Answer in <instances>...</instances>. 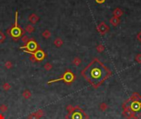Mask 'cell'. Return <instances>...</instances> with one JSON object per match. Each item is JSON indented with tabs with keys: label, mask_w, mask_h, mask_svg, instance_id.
<instances>
[{
	"label": "cell",
	"mask_w": 141,
	"mask_h": 119,
	"mask_svg": "<svg viewBox=\"0 0 141 119\" xmlns=\"http://www.w3.org/2000/svg\"><path fill=\"white\" fill-rule=\"evenodd\" d=\"M112 72L97 58L94 59L83 71V75L94 88H99L111 76Z\"/></svg>",
	"instance_id": "6da1fadb"
},
{
	"label": "cell",
	"mask_w": 141,
	"mask_h": 119,
	"mask_svg": "<svg viewBox=\"0 0 141 119\" xmlns=\"http://www.w3.org/2000/svg\"><path fill=\"white\" fill-rule=\"evenodd\" d=\"M122 114L126 119H139L141 117V96L135 92L122 104Z\"/></svg>",
	"instance_id": "7a4b0ae2"
},
{
	"label": "cell",
	"mask_w": 141,
	"mask_h": 119,
	"mask_svg": "<svg viewBox=\"0 0 141 119\" xmlns=\"http://www.w3.org/2000/svg\"><path fill=\"white\" fill-rule=\"evenodd\" d=\"M68 109L69 110V118L70 119H88V116L84 113L83 110L79 108V107H73L72 106H69Z\"/></svg>",
	"instance_id": "3957f363"
},
{
	"label": "cell",
	"mask_w": 141,
	"mask_h": 119,
	"mask_svg": "<svg viewBox=\"0 0 141 119\" xmlns=\"http://www.w3.org/2000/svg\"><path fill=\"white\" fill-rule=\"evenodd\" d=\"M17 16H18V13L16 12V14H15V25L12 28V30H11V32H10L11 36L14 37V38H18V37L21 35V30L17 26Z\"/></svg>",
	"instance_id": "277c9868"
},
{
	"label": "cell",
	"mask_w": 141,
	"mask_h": 119,
	"mask_svg": "<svg viewBox=\"0 0 141 119\" xmlns=\"http://www.w3.org/2000/svg\"><path fill=\"white\" fill-rule=\"evenodd\" d=\"M74 75H73V74L71 72V71H67L64 73V74L63 75L62 78H60V79H58V80H51L49 82V84L50 83H53V82H56V81H59V80H63V81H64L65 83L67 84H70V83H72V82L74 80Z\"/></svg>",
	"instance_id": "5b68a950"
},
{
	"label": "cell",
	"mask_w": 141,
	"mask_h": 119,
	"mask_svg": "<svg viewBox=\"0 0 141 119\" xmlns=\"http://www.w3.org/2000/svg\"><path fill=\"white\" fill-rule=\"evenodd\" d=\"M21 49H27L25 51V52H27V53H31L32 51H35L36 49H37V44L36 43L35 41H30L28 42V43L27 44V46H21Z\"/></svg>",
	"instance_id": "8992f818"
},
{
	"label": "cell",
	"mask_w": 141,
	"mask_h": 119,
	"mask_svg": "<svg viewBox=\"0 0 141 119\" xmlns=\"http://www.w3.org/2000/svg\"><path fill=\"white\" fill-rule=\"evenodd\" d=\"M96 29H97L98 32L101 35H105V34H106V33L110 31V27L106 24L105 22H100L99 25L97 26V27H96Z\"/></svg>",
	"instance_id": "52a82bcc"
},
{
	"label": "cell",
	"mask_w": 141,
	"mask_h": 119,
	"mask_svg": "<svg viewBox=\"0 0 141 119\" xmlns=\"http://www.w3.org/2000/svg\"><path fill=\"white\" fill-rule=\"evenodd\" d=\"M34 57L36 60H37V61H42L45 58V53L42 51L38 50L34 53Z\"/></svg>",
	"instance_id": "ba28073f"
},
{
	"label": "cell",
	"mask_w": 141,
	"mask_h": 119,
	"mask_svg": "<svg viewBox=\"0 0 141 119\" xmlns=\"http://www.w3.org/2000/svg\"><path fill=\"white\" fill-rule=\"evenodd\" d=\"M120 22H121V20H120V18L119 17H111V19H110V23L114 26V27H116V26H118L119 24H120Z\"/></svg>",
	"instance_id": "9c48e42d"
},
{
	"label": "cell",
	"mask_w": 141,
	"mask_h": 119,
	"mask_svg": "<svg viewBox=\"0 0 141 119\" xmlns=\"http://www.w3.org/2000/svg\"><path fill=\"white\" fill-rule=\"evenodd\" d=\"M122 15H123V11H122L120 7H116V9H114V11H113V16L114 17L120 18V17H121Z\"/></svg>",
	"instance_id": "30bf717a"
},
{
	"label": "cell",
	"mask_w": 141,
	"mask_h": 119,
	"mask_svg": "<svg viewBox=\"0 0 141 119\" xmlns=\"http://www.w3.org/2000/svg\"><path fill=\"white\" fill-rule=\"evenodd\" d=\"M107 108H108V105H107L106 103H102L101 104H100V109H101L102 112L106 111Z\"/></svg>",
	"instance_id": "8fae6325"
},
{
	"label": "cell",
	"mask_w": 141,
	"mask_h": 119,
	"mask_svg": "<svg viewBox=\"0 0 141 119\" xmlns=\"http://www.w3.org/2000/svg\"><path fill=\"white\" fill-rule=\"evenodd\" d=\"M96 50L98 52H100V53H101V52L104 51V50H105V47H104V46H103L102 44H99L98 46L96 47Z\"/></svg>",
	"instance_id": "7c38bea8"
},
{
	"label": "cell",
	"mask_w": 141,
	"mask_h": 119,
	"mask_svg": "<svg viewBox=\"0 0 141 119\" xmlns=\"http://www.w3.org/2000/svg\"><path fill=\"white\" fill-rule=\"evenodd\" d=\"M31 92L30 91H28V90H26V91H24V93H23V97L25 98H29L30 97H31Z\"/></svg>",
	"instance_id": "4fadbf2b"
},
{
	"label": "cell",
	"mask_w": 141,
	"mask_h": 119,
	"mask_svg": "<svg viewBox=\"0 0 141 119\" xmlns=\"http://www.w3.org/2000/svg\"><path fill=\"white\" fill-rule=\"evenodd\" d=\"M135 61L137 63H139V64H141V53L138 54L135 56Z\"/></svg>",
	"instance_id": "5bb4252c"
},
{
	"label": "cell",
	"mask_w": 141,
	"mask_h": 119,
	"mask_svg": "<svg viewBox=\"0 0 141 119\" xmlns=\"http://www.w3.org/2000/svg\"><path fill=\"white\" fill-rule=\"evenodd\" d=\"M73 63L75 65H80V63H81V60L79 59V58H75L73 60Z\"/></svg>",
	"instance_id": "9a60e30c"
},
{
	"label": "cell",
	"mask_w": 141,
	"mask_h": 119,
	"mask_svg": "<svg viewBox=\"0 0 141 119\" xmlns=\"http://www.w3.org/2000/svg\"><path fill=\"white\" fill-rule=\"evenodd\" d=\"M7 110V107L6 105H1L0 106V111L2 112V113H4Z\"/></svg>",
	"instance_id": "2e32d148"
},
{
	"label": "cell",
	"mask_w": 141,
	"mask_h": 119,
	"mask_svg": "<svg viewBox=\"0 0 141 119\" xmlns=\"http://www.w3.org/2000/svg\"><path fill=\"white\" fill-rule=\"evenodd\" d=\"M28 119H39V117L37 116V115H36V113H33V114H31V115H30L29 117H28Z\"/></svg>",
	"instance_id": "e0dca14e"
},
{
	"label": "cell",
	"mask_w": 141,
	"mask_h": 119,
	"mask_svg": "<svg viewBox=\"0 0 141 119\" xmlns=\"http://www.w3.org/2000/svg\"><path fill=\"white\" fill-rule=\"evenodd\" d=\"M3 88H4V90H8V89L11 88V86H10V84H7V83H5L4 84H3Z\"/></svg>",
	"instance_id": "ac0fdd59"
},
{
	"label": "cell",
	"mask_w": 141,
	"mask_h": 119,
	"mask_svg": "<svg viewBox=\"0 0 141 119\" xmlns=\"http://www.w3.org/2000/svg\"><path fill=\"white\" fill-rule=\"evenodd\" d=\"M36 114L39 117H41L42 115H43V111H42V110H38V111H37L36 113Z\"/></svg>",
	"instance_id": "d6986e66"
},
{
	"label": "cell",
	"mask_w": 141,
	"mask_h": 119,
	"mask_svg": "<svg viewBox=\"0 0 141 119\" xmlns=\"http://www.w3.org/2000/svg\"><path fill=\"white\" fill-rule=\"evenodd\" d=\"M136 38H137V40L139 41V42L141 43V31L137 34V36H136Z\"/></svg>",
	"instance_id": "ffe728a7"
},
{
	"label": "cell",
	"mask_w": 141,
	"mask_h": 119,
	"mask_svg": "<svg viewBox=\"0 0 141 119\" xmlns=\"http://www.w3.org/2000/svg\"><path fill=\"white\" fill-rule=\"evenodd\" d=\"M96 3H98V4H102L106 2V0H95Z\"/></svg>",
	"instance_id": "44dd1931"
},
{
	"label": "cell",
	"mask_w": 141,
	"mask_h": 119,
	"mask_svg": "<svg viewBox=\"0 0 141 119\" xmlns=\"http://www.w3.org/2000/svg\"><path fill=\"white\" fill-rule=\"evenodd\" d=\"M45 69L47 70H50L51 69V65L50 64H46L45 65Z\"/></svg>",
	"instance_id": "7402d4cb"
},
{
	"label": "cell",
	"mask_w": 141,
	"mask_h": 119,
	"mask_svg": "<svg viewBox=\"0 0 141 119\" xmlns=\"http://www.w3.org/2000/svg\"><path fill=\"white\" fill-rule=\"evenodd\" d=\"M0 119H4V117H3L2 114H0Z\"/></svg>",
	"instance_id": "603a6c76"
}]
</instances>
